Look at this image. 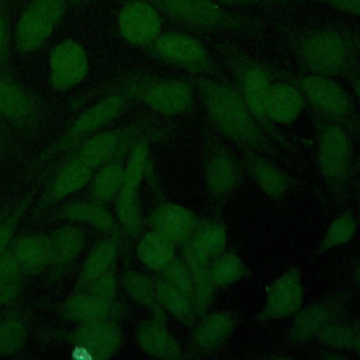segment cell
<instances>
[{
	"mask_svg": "<svg viewBox=\"0 0 360 360\" xmlns=\"http://www.w3.org/2000/svg\"><path fill=\"white\" fill-rule=\"evenodd\" d=\"M181 245L183 260L188 267L194 284V308L197 316H201L208 312L217 290L210 274V259L194 250L187 240Z\"/></svg>",
	"mask_w": 360,
	"mask_h": 360,
	"instance_id": "cell-24",
	"label": "cell"
},
{
	"mask_svg": "<svg viewBox=\"0 0 360 360\" xmlns=\"http://www.w3.org/2000/svg\"><path fill=\"white\" fill-rule=\"evenodd\" d=\"M210 274L215 288H225L242 280L248 267L238 253L224 250L210 259Z\"/></svg>",
	"mask_w": 360,
	"mask_h": 360,
	"instance_id": "cell-37",
	"label": "cell"
},
{
	"mask_svg": "<svg viewBox=\"0 0 360 360\" xmlns=\"http://www.w3.org/2000/svg\"><path fill=\"white\" fill-rule=\"evenodd\" d=\"M217 49L221 52L226 65L231 68L236 82L235 86L253 117L259 121V124L264 128L273 141H281L276 127L269 121L266 114L269 90L276 76L274 70L232 44L218 42Z\"/></svg>",
	"mask_w": 360,
	"mask_h": 360,
	"instance_id": "cell-4",
	"label": "cell"
},
{
	"mask_svg": "<svg viewBox=\"0 0 360 360\" xmlns=\"http://www.w3.org/2000/svg\"><path fill=\"white\" fill-rule=\"evenodd\" d=\"M122 285L125 292L141 307L146 308L152 318L166 322V312L158 301L155 290V278L139 273L136 270H127L122 276Z\"/></svg>",
	"mask_w": 360,
	"mask_h": 360,
	"instance_id": "cell-29",
	"label": "cell"
},
{
	"mask_svg": "<svg viewBox=\"0 0 360 360\" xmlns=\"http://www.w3.org/2000/svg\"><path fill=\"white\" fill-rule=\"evenodd\" d=\"M32 98L15 82L0 77V115L8 120H24L31 114Z\"/></svg>",
	"mask_w": 360,
	"mask_h": 360,
	"instance_id": "cell-36",
	"label": "cell"
},
{
	"mask_svg": "<svg viewBox=\"0 0 360 360\" xmlns=\"http://www.w3.org/2000/svg\"><path fill=\"white\" fill-rule=\"evenodd\" d=\"M141 349L152 357L163 360H177L183 357L179 340L167 329L165 321L150 318L138 325L135 333Z\"/></svg>",
	"mask_w": 360,
	"mask_h": 360,
	"instance_id": "cell-23",
	"label": "cell"
},
{
	"mask_svg": "<svg viewBox=\"0 0 360 360\" xmlns=\"http://www.w3.org/2000/svg\"><path fill=\"white\" fill-rule=\"evenodd\" d=\"M131 89L134 97L139 98L152 111L163 115L187 112L195 98L193 83L183 79H150L132 84Z\"/></svg>",
	"mask_w": 360,
	"mask_h": 360,
	"instance_id": "cell-12",
	"label": "cell"
},
{
	"mask_svg": "<svg viewBox=\"0 0 360 360\" xmlns=\"http://www.w3.org/2000/svg\"><path fill=\"white\" fill-rule=\"evenodd\" d=\"M291 77L301 89L314 115L339 124L350 134L360 135V112L353 97L339 82L308 72Z\"/></svg>",
	"mask_w": 360,
	"mask_h": 360,
	"instance_id": "cell-6",
	"label": "cell"
},
{
	"mask_svg": "<svg viewBox=\"0 0 360 360\" xmlns=\"http://www.w3.org/2000/svg\"><path fill=\"white\" fill-rule=\"evenodd\" d=\"M226 229L224 224L215 219H200L194 232L187 242L207 259L217 256L225 250L226 246Z\"/></svg>",
	"mask_w": 360,
	"mask_h": 360,
	"instance_id": "cell-35",
	"label": "cell"
},
{
	"mask_svg": "<svg viewBox=\"0 0 360 360\" xmlns=\"http://www.w3.org/2000/svg\"><path fill=\"white\" fill-rule=\"evenodd\" d=\"M359 215H360V201H359Z\"/></svg>",
	"mask_w": 360,
	"mask_h": 360,
	"instance_id": "cell-51",
	"label": "cell"
},
{
	"mask_svg": "<svg viewBox=\"0 0 360 360\" xmlns=\"http://www.w3.org/2000/svg\"><path fill=\"white\" fill-rule=\"evenodd\" d=\"M295 3H316L332 7L340 13L360 18V0H292Z\"/></svg>",
	"mask_w": 360,
	"mask_h": 360,
	"instance_id": "cell-45",
	"label": "cell"
},
{
	"mask_svg": "<svg viewBox=\"0 0 360 360\" xmlns=\"http://www.w3.org/2000/svg\"><path fill=\"white\" fill-rule=\"evenodd\" d=\"M162 14L174 22L207 32H232L245 37L264 34V21L231 10L215 0H150Z\"/></svg>",
	"mask_w": 360,
	"mask_h": 360,
	"instance_id": "cell-3",
	"label": "cell"
},
{
	"mask_svg": "<svg viewBox=\"0 0 360 360\" xmlns=\"http://www.w3.org/2000/svg\"><path fill=\"white\" fill-rule=\"evenodd\" d=\"M0 224H1V221H0Z\"/></svg>",
	"mask_w": 360,
	"mask_h": 360,
	"instance_id": "cell-54",
	"label": "cell"
},
{
	"mask_svg": "<svg viewBox=\"0 0 360 360\" xmlns=\"http://www.w3.org/2000/svg\"><path fill=\"white\" fill-rule=\"evenodd\" d=\"M225 6H243V7H253V6H283V4H292V0H215Z\"/></svg>",
	"mask_w": 360,
	"mask_h": 360,
	"instance_id": "cell-47",
	"label": "cell"
},
{
	"mask_svg": "<svg viewBox=\"0 0 360 360\" xmlns=\"http://www.w3.org/2000/svg\"><path fill=\"white\" fill-rule=\"evenodd\" d=\"M328 350H352L354 340V323L338 318L325 325L315 338Z\"/></svg>",
	"mask_w": 360,
	"mask_h": 360,
	"instance_id": "cell-39",
	"label": "cell"
},
{
	"mask_svg": "<svg viewBox=\"0 0 360 360\" xmlns=\"http://www.w3.org/2000/svg\"><path fill=\"white\" fill-rule=\"evenodd\" d=\"M90 180L91 169L76 156L60 167L49 186L48 198L51 201L66 198L82 190L87 183H90Z\"/></svg>",
	"mask_w": 360,
	"mask_h": 360,
	"instance_id": "cell-28",
	"label": "cell"
},
{
	"mask_svg": "<svg viewBox=\"0 0 360 360\" xmlns=\"http://www.w3.org/2000/svg\"><path fill=\"white\" fill-rule=\"evenodd\" d=\"M352 350L356 353L357 357H360V322L354 323V340Z\"/></svg>",
	"mask_w": 360,
	"mask_h": 360,
	"instance_id": "cell-49",
	"label": "cell"
},
{
	"mask_svg": "<svg viewBox=\"0 0 360 360\" xmlns=\"http://www.w3.org/2000/svg\"><path fill=\"white\" fill-rule=\"evenodd\" d=\"M353 280H354L356 287L360 290V262H359V264L353 270Z\"/></svg>",
	"mask_w": 360,
	"mask_h": 360,
	"instance_id": "cell-50",
	"label": "cell"
},
{
	"mask_svg": "<svg viewBox=\"0 0 360 360\" xmlns=\"http://www.w3.org/2000/svg\"><path fill=\"white\" fill-rule=\"evenodd\" d=\"M304 302L302 274L298 266L290 267L276 277L266 290V298L256 319L262 322L281 321L292 316Z\"/></svg>",
	"mask_w": 360,
	"mask_h": 360,
	"instance_id": "cell-13",
	"label": "cell"
},
{
	"mask_svg": "<svg viewBox=\"0 0 360 360\" xmlns=\"http://www.w3.org/2000/svg\"><path fill=\"white\" fill-rule=\"evenodd\" d=\"M89 73V58L82 44L73 39L59 42L49 53V83L56 90H68Z\"/></svg>",
	"mask_w": 360,
	"mask_h": 360,
	"instance_id": "cell-16",
	"label": "cell"
},
{
	"mask_svg": "<svg viewBox=\"0 0 360 360\" xmlns=\"http://www.w3.org/2000/svg\"><path fill=\"white\" fill-rule=\"evenodd\" d=\"M8 46V6L7 0H0V65L6 59Z\"/></svg>",
	"mask_w": 360,
	"mask_h": 360,
	"instance_id": "cell-46",
	"label": "cell"
},
{
	"mask_svg": "<svg viewBox=\"0 0 360 360\" xmlns=\"http://www.w3.org/2000/svg\"><path fill=\"white\" fill-rule=\"evenodd\" d=\"M359 165H360V155H359Z\"/></svg>",
	"mask_w": 360,
	"mask_h": 360,
	"instance_id": "cell-53",
	"label": "cell"
},
{
	"mask_svg": "<svg viewBox=\"0 0 360 360\" xmlns=\"http://www.w3.org/2000/svg\"><path fill=\"white\" fill-rule=\"evenodd\" d=\"M21 269L37 273L51 263V240L46 235H25L11 246Z\"/></svg>",
	"mask_w": 360,
	"mask_h": 360,
	"instance_id": "cell-27",
	"label": "cell"
},
{
	"mask_svg": "<svg viewBox=\"0 0 360 360\" xmlns=\"http://www.w3.org/2000/svg\"><path fill=\"white\" fill-rule=\"evenodd\" d=\"M112 302L114 301L101 298L87 290L84 292H76L69 297L63 304L62 311L68 318L82 323L110 318Z\"/></svg>",
	"mask_w": 360,
	"mask_h": 360,
	"instance_id": "cell-30",
	"label": "cell"
},
{
	"mask_svg": "<svg viewBox=\"0 0 360 360\" xmlns=\"http://www.w3.org/2000/svg\"><path fill=\"white\" fill-rule=\"evenodd\" d=\"M155 290L158 301L166 314L172 315L184 326L191 328L195 323L198 316L194 304L184 294H181L160 277L155 278Z\"/></svg>",
	"mask_w": 360,
	"mask_h": 360,
	"instance_id": "cell-33",
	"label": "cell"
},
{
	"mask_svg": "<svg viewBox=\"0 0 360 360\" xmlns=\"http://www.w3.org/2000/svg\"><path fill=\"white\" fill-rule=\"evenodd\" d=\"M124 1H134V0H124ZM150 1V0H149Z\"/></svg>",
	"mask_w": 360,
	"mask_h": 360,
	"instance_id": "cell-52",
	"label": "cell"
},
{
	"mask_svg": "<svg viewBox=\"0 0 360 360\" xmlns=\"http://www.w3.org/2000/svg\"><path fill=\"white\" fill-rule=\"evenodd\" d=\"M59 215L65 219L73 221V222H84L91 225L100 232L111 235L114 239L120 240L121 235V226L114 218L110 211H107L101 202L97 201H76L65 205Z\"/></svg>",
	"mask_w": 360,
	"mask_h": 360,
	"instance_id": "cell-25",
	"label": "cell"
},
{
	"mask_svg": "<svg viewBox=\"0 0 360 360\" xmlns=\"http://www.w3.org/2000/svg\"><path fill=\"white\" fill-rule=\"evenodd\" d=\"M25 342V328L15 316L0 321V354H13L22 349Z\"/></svg>",
	"mask_w": 360,
	"mask_h": 360,
	"instance_id": "cell-42",
	"label": "cell"
},
{
	"mask_svg": "<svg viewBox=\"0 0 360 360\" xmlns=\"http://www.w3.org/2000/svg\"><path fill=\"white\" fill-rule=\"evenodd\" d=\"M117 27L124 41L145 49L162 34V13L149 0L127 1L118 11Z\"/></svg>",
	"mask_w": 360,
	"mask_h": 360,
	"instance_id": "cell-14",
	"label": "cell"
},
{
	"mask_svg": "<svg viewBox=\"0 0 360 360\" xmlns=\"http://www.w3.org/2000/svg\"><path fill=\"white\" fill-rule=\"evenodd\" d=\"M125 150L127 148L121 149L115 156L100 166L96 176L91 177L90 194L94 201L103 204L117 197L124 180L125 163L122 162V156Z\"/></svg>",
	"mask_w": 360,
	"mask_h": 360,
	"instance_id": "cell-26",
	"label": "cell"
},
{
	"mask_svg": "<svg viewBox=\"0 0 360 360\" xmlns=\"http://www.w3.org/2000/svg\"><path fill=\"white\" fill-rule=\"evenodd\" d=\"M174 246L176 243L169 238L155 229H150L138 240L136 255L145 267L159 271L174 256Z\"/></svg>",
	"mask_w": 360,
	"mask_h": 360,
	"instance_id": "cell-32",
	"label": "cell"
},
{
	"mask_svg": "<svg viewBox=\"0 0 360 360\" xmlns=\"http://www.w3.org/2000/svg\"><path fill=\"white\" fill-rule=\"evenodd\" d=\"M21 266L8 249L0 257V307L11 302L18 294Z\"/></svg>",
	"mask_w": 360,
	"mask_h": 360,
	"instance_id": "cell-40",
	"label": "cell"
},
{
	"mask_svg": "<svg viewBox=\"0 0 360 360\" xmlns=\"http://www.w3.org/2000/svg\"><path fill=\"white\" fill-rule=\"evenodd\" d=\"M201 158L205 190L218 210L242 184L245 167L210 124L202 129Z\"/></svg>",
	"mask_w": 360,
	"mask_h": 360,
	"instance_id": "cell-7",
	"label": "cell"
},
{
	"mask_svg": "<svg viewBox=\"0 0 360 360\" xmlns=\"http://www.w3.org/2000/svg\"><path fill=\"white\" fill-rule=\"evenodd\" d=\"M283 42L308 73L346 76L360 65V24L321 22L285 27Z\"/></svg>",
	"mask_w": 360,
	"mask_h": 360,
	"instance_id": "cell-1",
	"label": "cell"
},
{
	"mask_svg": "<svg viewBox=\"0 0 360 360\" xmlns=\"http://www.w3.org/2000/svg\"><path fill=\"white\" fill-rule=\"evenodd\" d=\"M159 276L162 280L169 283L172 287L184 294L194 304V284L187 264L183 259L176 257V255L167 262V264L160 269Z\"/></svg>",
	"mask_w": 360,
	"mask_h": 360,
	"instance_id": "cell-41",
	"label": "cell"
},
{
	"mask_svg": "<svg viewBox=\"0 0 360 360\" xmlns=\"http://www.w3.org/2000/svg\"><path fill=\"white\" fill-rule=\"evenodd\" d=\"M349 297L345 291L330 292L307 307H301L292 316V322L285 332V342L300 346L316 338L318 332L329 322L345 316Z\"/></svg>",
	"mask_w": 360,
	"mask_h": 360,
	"instance_id": "cell-11",
	"label": "cell"
},
{
	"mask_svg": "<svg viewBox=\"0 0 360 360\" xmlns=\"http://www.w3.org/2000/svg\"><path fill=\"white\" fill-rule=\"evenodd\" d=\"M68 0H30L14 28V42L21 53L39 49L60 24Z\"/></svg>",
	"mask_w": 360,
	"mask_h": 360,
	"instance_id": "cell-10",
	"label": "cell"
},
{
	"mask_svg": "<svg viewBox=\"0 0 360 360\" xmlns=\"http://www.w3.org/2000/svg\"><path fill=\"white\" fill-rule=\"evenodd\" d=\"M245 170L257 187L273 201H281L294 186V179L277 166L267 155L257 150L239 148Z\"/></svg>",
	"mask_w": 360,
	"mask_h": 360,
	"instance_id": "cell-17",
	"label": "cell"
},
{
	"mask_svg": "<svg viewBox=\"0 0 360 360\" xmlns=\"http://www.w3.org/2000/svg\"><path fill=\"white\" fill-rule=\"evenodd\" d=\"M135 131H122V129H110L97 132L89 136L79 148L77 158L87 165L91 170L103 166L107 160L115 156L121 149L132 145Z\"/></svg>",
	"mask_w": 360,
	"mask_h": 360,
	"instance_id": "cell-22",
	"label": "cell"
},
{
	"mask_svg": "<svg viewBox=\"0 0 360 360\" xmlns=\"http://www.w3.org/2000/svg\"><path fill=\"white\" fill-rule=\"evenodd\" d=\"M149 167V143L145 136L136 138L125 162L121 188L115 197V218L124 233L136 236L142 228L139 188Z\"/></svg>",
	"mask_w": 360,
	"mask_h": 360,
	"instance_id": "cell-8",
	"label": "cell"
},
{
	"mask_svg": "<svg viewBox=\"0 0 360 360\" xmlns=\"http://www.w3.org/2000/svg\"><path fill=\"white\" fill-rule=\"evenodd\" d=\"M316 131V162L319 176L330 195L342 198L353 173L350 132L332 121L314 115Z\"/></svg>",
	"mask_w": 360,
	"mask_h": 360,
	"instance_id": "cell-5",
	"label": "cell"
},
{
	"mask_svg": "<svg viewBox=\"0 0 360 360\" xmlns=\"http://www.w3.org/2000/svg\"><path fill=\"white\" fill-rule=\"evenodd\" d=\"M145 51L150 58L180 68L191 76H219L207 46L190 34L162 32Z\"/></svg>",
	"mask_w": 360,
	"mask_h": 360,
	"instance_id": "cell-9",
	"label": "cell"
},
{
	"mask_svg": "<svg viewBox=\"0 0 360 360\" xmlns=\"http://www.w3.org/2000/svg\"><path fill=\"white\" fill-rule=\"evenodd\" d=\"M72 340L76 349L86 352L96 360L114 356L122 343L120 326L110 318L82 322L73 332Z\"/></svg>",
	"mask_w": 360,
	"mask_h": 360,
	"instance_id": "cell-18",
	"label": "cell"
},
{
	"mask_svg": "<svg viewBox=\"0 0 360 360\" xmlns=\"http://www.w3.org/2000/svg\"><path fill=\"white\" fill-rule=\"evenodd\" d=\"M51 263L66 264L75 260L84 248L86 235L79 226L63 225L49 235Z\"/></svg>",
	"mask_w": 360,
	"mask_h": 360,
	"instance_id": "cell-34",
	"label": "cell"
},
{
	"mask_svg": "<svg viewBox=\"0 0 360 360\" xmlns=\"http://www.w3.org/2000/svg\"><path fill=\"white\" fill-rule=\"evenodd\" d=\"M346 77L349 79L352 90H353V94H354V98H356L357 104L360 105V65L356 66L353 70H350L346 75Z\"/></svg>",
	"mask_w": 360,
	"mask_h": 360,
	"instance_id": "cell-48",
	"label": "cell"
},
{
	"mask_svg": "<svg viewBox=\"0 0 360 360\" xmlns=\"http://www.w3.org/2000/svg\"><path fill=\"white\" fill-rule=\"evenodd\" d=\"M208 124L238 148L276 158L274 141L253 117L235 84L219 76H191Z\"/></svg>",
	"mask_w": 360,
	"mask_h": 360,
	"instance_id": "cell-2",
	"label": "cell"
},
{
	"mask_svg": "<svg viewBox=\"0 0 360 360\" xmlns=\"http://www.w3.org/2000/svg\"><path fill=\"white\" fill-rule=\"evenodd\" d=\"M25 205H27V200L22 201V204L11 214V217L7 221L0 224V257L8 250V245L11 242V236H13L15 224H17L20 215L22 214Z\"/></svg>",
	"mask_w": 360,
	"mask_h": 360,
	"instance_id": "cell-44",
	"label": "cell"
},
{
	"mask_svg": "<svg viewBox=\"0 0 360 360\" xmlns=\"http://www.w3.org/2000/svg\"><path fill=\"white\" fill-rule=\"evenodd\" d=\"M357 232V219L353 212L346 211L336 217L323 232L322 239L314 250V256L323 255L332 249H336L342 245L350 242Z\"/></svg>",
	"mask_w": 360,
	"mask_h": 360,
	"instance_id": "cell-38",
	"label": "cell"
},
{
	"mask_svg": "<svg viewBox=\"0 0 360 360\" xmlns=\"http://www.w3.org/2000/svg\"><path fill=\"white\" fill-rule=\"evenodd\" d=\"M134 97L131 86L125 89L124 93H112L93 104L91 107L86 108L79 117L75 118L72 125L68 128L65 135L59 139V142L51 148L48 153L59 152L65 149L69 143L77 142L79 139L93 134L107 125L108 122L114 121L124 110L128 103V97Z\"/></svg>",
	"mask_w": 360,
	"mask_h": 360,
	"instance_id": "cell-15",
	"label": "cell"
},
{
	"mask_svg": "<svg viewBox=\"0 0 360 360\" xmlns=\"http://www.w3.org/2000/svg\"><path fill=\"white\" fill-rule=\"evenodd\" d=\"M87 290L101 298H105L108 301H114L115 292H117V274L115 267H111L104 274H101L98 278H96Z\"/></svg>",
	"mask_w": 360,
	"mask_h": 360,
	"instance_id": "cell-43",
	"label": "cell"
},
{
	"mask_svg": "<svg viewBox=\"0 0 360 360\" xmlns=\"http://www.w3.org/2000/svg\"><path fill=\"white\" fill-rule=\"evenodd\" d=\"M305 105V97L291 76H274L266 103L267 118L274 127L294 122Z\"/></svg>",
	"mask_w": 360,
	"mask_h": 360,
	"instance_id": "cell-19",
	"label": "cell"
},
{
	"mask_svg": "<svg viewBox=\"0 0 360 360\" xmlns=\"http://www.w3.org/2000/svg\"><path fill=\"white\" fill-rule=\"evenodd\" d=\"M239 315L233 311H214L198 316L191 326V346L202 353L219 349L233 333Z\"/></svg>",
	"mask_w": 360,
	"mask_h": 360,
	"instance_id": "cell-20",
	"label": "cell"
},
{
	"mask_svg": "<svg viewBox=\"0 0 360 360\" xmlns=\"http://www.w3.org/2000/svg\"><path fill=\"white\" fill-rule=\"evenodd\" d=\"M118 253V240L104 239L98 242L87 255L80 274L77 280V285L80 288H87L96 278H98L101 274H104L111 267H115Z\"/></svg>",
	"mask_w": 360,
	"mask_h": 360,
	"instance_id": "cell-31",
	"label": "cell"
},
{
	"mask_svg": "<svg viewBox=\"0 0 360 360\" xmlns=\"http://www.w3.org/2000/svg\"><path fill=\"white\" fill-rule=\"evenodd\" d=\"M198 221L190 208L176 202H162L149 215L150 228L176 245L184 243L191 236Z\"/></svg>",
	"mask_w": 360,
	"mask_h": 360,
	"instance_id": "cell-21",
	"label": "cell"
}]
</instances>
